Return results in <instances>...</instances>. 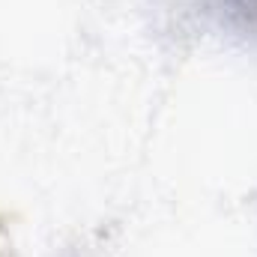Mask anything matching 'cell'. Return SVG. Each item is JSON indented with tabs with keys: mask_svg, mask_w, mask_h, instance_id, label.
<instances>
[{
	"mask_svg": "<svg viewBox=\"0 0 257 257\" xmlns=\"http://www.w3.org/2000/svg\"><path fill=\"white\" fill-rule=\"evenodd\" d=\"M245 6H248V12H251V15H257V0H245Z\"/></svg>",
	"mask_w": 257,
	"mask_h": 257,
	"instance_id": "1",
	"label": "cell"
}]
</instances>
